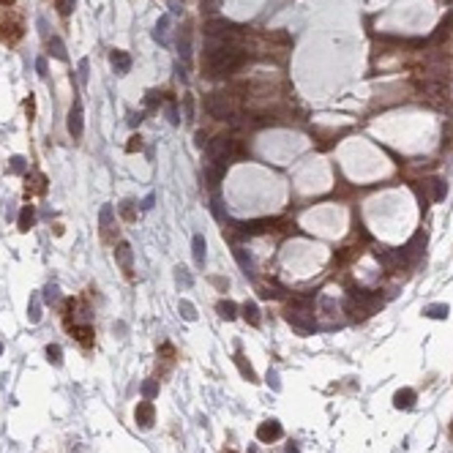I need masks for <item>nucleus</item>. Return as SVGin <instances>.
Returning a JSON list of instances; mask_svg holds the SVG:
<instances>
[{
  "instance_id": "obj_46",
  "label": "nucleus",
  "mask_w": 453,
  "mask_h": 453,
  "mask_svg": "<svg viewBox=\"0 0 453 453\" xmlns=\"http://www.w3.org/2000/svg\"><path fill=\"white\" fill-rule=\"evenodd\" d=\"M284 453H301V451H298V445H295V442H289V448H287Z\"/></svg>"
},
{
  "instance_id": "obj_21",
  "label": "nucleus",
  "mask_w": 453,
  "mask_h": 453,
  "mask_svg": "<svg viewBox=\"0 0 453 453\" xmlns=\"http://www.w3.org/2000/svg\"><path fill=\"white\" fill-rule=\"evenodd\" d=\"M224 178V167H208L205 170V180H208V186H213V189H216V186H219V180Z\"/></svg>"
},
{
  "instance_id": "obj_26",
  "label": "nucleus",
  "mask_w": 453,
  "mask_h": 453,
  "mask_svg": "<svg viewBox=\"0 0 453 453\" xmlns=\"http://www.w3.org/2000/svg\"><path fill=\"white\" fill-rule=\"evenodd\" d=\"M451 25H453V17H448V19L437 28V33L432 36V41H442V38H448V33H451Z\"/></svg>"
},
{
  "instance_id": "obj_16",
  "label": "nucleus",
  "mask_w": 453,
  "mask_h": 453,
  "mask_svg": "<svg viewBox=\"0 0 453 453\" xmlns=\"http://www.w3.org/2000/svg\"><path fill=\"white\" fill-rule=\"evenodd\" d=\"M423 314L429 317V320H445L448 314H451V309H448L445 303H432V306H426Z\"/></svg>"
},
{
  "instance_id": "obj_4",
  "label": "nucleus",
  "mask_w": 453,
  "mask_h": 453,
  "mask_svg": "<svg viewBox=\"0 0 453 453\" xmlns=\"http://www.w3.org/2000/svg\"><path fill=\"white\" fill-rule=\"evenodd\" d=\"M205 110L210 112L213 117H219V120H226L229 117V101H226L224 93H210L205 101Z\"/></svg>"
},
{
  "instance_id": "obj_50",
  "label": "nucleus",
  "mask_w": 453,
  "mask_h": 453,
  "mask_svg": "<svg viewBox=\"0 0 453 453\" xmlns=\"http://www.w3.org/2000/svg\"><path fill=\"white\" fill-rule=\"evenodd\" d=\"M451 434H453V429H451Z\"/></svg>"
},
{
  "instance_id": "obj_49",
  "label": "nucleus",
  "mask_w": 453,
  "mask_h": 453,
  "mask_svg": "<svg viewBox=\"0 0 453 453\" xmlns=\"http://www.w3.org/2000/svg\"><path fill=\"white\" fill-rule=\"evenodd\" d=\"M0 352H3V344H0Z\"/></svg>"
},
{
  "instance_id": "obj_11",
  "label": "nucleus",
  "mask_w": 453,
  "mask_h": 453,
  "mask_svg": "<svg viewBox=\"0 0 453 453\" xmlns=\"http://www.w3.org/2000/svg\"><path fill=\"white\" fill-rule=\"evenodd\" d=\"M115 260H117V265L123 270H131V262H134V251H131V246L129 243H117V248H115Z\"/></svg>"
},
{
  "instance_id": "obj_40",
  "label": "nucleus",
  "mask_w": 453,
  "mask_h": 453,
  "mask_svg": "<svg viewBox=\"0 0 453 453\" xmlns=\"http://www.w3.org/2000/svg\"><path fill=\"white\" fill-rule=\"evenodd\" d=\"M167 117H170V123H172V126H178V123H180V117H178V112H175V107H172V104L167 107Z\"/></svg>"
},
{
  "instance_id": "obj_5",
  "label": "nucleus",
  "mask_w": 453,
  "mask_h": 453,
  "mask_svg": "<svg viewBox=\"0 0 453 453\" xmlns=\"http://www.w3.org/2000/svg\"><path fill=\"white\" fill-rule=\"evenodd\" d=\"M287 322L298 330V333H311L317 328L314 314H298V311H287Z\"/></svg>"
},
{
  "instance_id": "obj_41",
  "label": "nucleus",
  "mask_w": 453,
  "mask_h": 453,
  "mask_svg": "<svg viewBox=\"0 0 453 453\" xmlns=\"http://www.w3.org/2000/svg\"><path fill=\"white\" fill-rule=\"evenodd\" d=\"M36 71H38L41 76H47V60H44V57H38V60H36Z\"/></svg>"
},
{
  "instance_id": "obj_23",
  "label": "nucleus",
  "mask_w": 453,
  "mask_h": 453,
  "mask_svg": "<svg viewBox=\"0 0 453 453\" xmlns=\"http://www.w3.org/2000/svg\"><path fill=\"white\" fill-rule=\"evenodd\" d=\"M232 251H235V260L241 262V268H243V273H251V257L246 254V248H243V246H235Z\"/></svg>"
},
{
  "instance_id": "obj_18",
  "label": "nucleus",
  "mask_w": 453,
  "mask_h": 453,
  "mask_svg": "<svg viewBox=\"0 0 453 453\" xmlns=\"http://www.w3.org/2000/svg\"><path fill=\"white\" fill-rule=\"evenodd\" d=\"M241 311H243V320H246L248 325H260V309H257V303L246 301Z\"/></svg>"
},
{
  "instance_id": "obj_28",
  "label": "nucleus",
  "mask_w": 453,
  "mask_h": 453,
  "mask_svg": "<svg viewBox=\"0 0 453 453\" xmlns=\"http://www.w3.org/2000/svg\"><path fill=\"white\" fill-rule=\"evenodd\" d=\"M180 314H183V320L194 322V320H197V309H194V303H189V301H180Z\"/></svg>"
},
{
  "instance_id": "obj_36",
  "label": "nucleus",
  "mask_w": 453,
  "mask_h": 453,
  "mask_svg": "<svg viewBox=\"0 0 453 453\" xmlns=\"http://www.w3.org/2000/svg\"><path fill=\"white\" fill-rule=\"evenodd\" d=\"M71 8H74V0H57V11H60L63 17H69Z\"/></svg>"
},
{
  "instance_id": "obj_42",
  "label": "nucleus",
  "mask_w": 453,
  "mask_h": 453,
  "mask_svg": "<svg viewBox=\"0 0 453 453\" xmlns=\"http://www.w3.org/2000/svg\"><path fill=\"white\" fill-rule=\"evenodd\" d=\"M210 282L216 284V287H219V289H226V287H229V282H226V279H219V276H213Z\"/></svg>"
},
{
  "instance_id": "obj_29",
  "label": "nucleus",
  "mask_w": 453,
  "mask_h": 453,
  "mask_svg": "<svg viewBox=\"0 0 453 453\" xmlns=\"http://www.w3.org/2000/svg\"><path fill=\"white\" fill-rule=\"evenodd\" d=\"M47 358H49V363L60 366V363H63V352H60V347H57V344H49V347H47Z\"/></svg>"
},
{
  "instance_id": "obj_17",
  "label": "nucleus",
  "mask_w": 453,
  "mask_h": 453,
  "mask_svg": "<svg viewBox=\"0 0 453 453\" xmlns=\"http://www.w3.org/2000/svg\"><path fill=\"white\" fill-rule=\"evenodd\" d=\"M235 366H238V369H241V374L243 377L248 379V382H257V371L251 369V363H248L246 358L241 355V352H238V355H235Z\"/></svg>"
},
{
  "instance_id": "obj_2",
  "label": "nucleus",
  "mask_w": 453,
  "mask_h": 453,
  "mask_svg": "<svg viewBox=\"0 0 453 453\" xmlns=\"http://www.w3.org/2000/svg\"><path fill=\"white\" fill-rule=\"evenodd\" d=\"M208 158L213 167H226L235 158V139L232 137H216L208 142Z\"/></svg>"
},
{
  "instance_id": "obj_47",
  "label": "nucleus",
  "mask_w": 453,
  "mask_h": 453,
  "mask_svg": "<svg viewBox=\"0 0 453 453\" xmlns=\"http://www.w3.org/2000/svg\"><path fill=\"white\" fill-rule=\"evenodd\" d=\"M3 3H14V0H3Z\"/></svg>"
},
{
  "instance_id": "obj_33",
  "label": "nucleus",
  "mask_w": 453,
  "mask_h": 453,
  "mask_svg": "<svg viewBox=\"0 0 453 453\" xmlns=\"http://www.w3.org/2000/svg\"><path fill=\"white\" fill-rule=\"evenodd\" d=\"M74 333H76V339H79L85 347L90 344V336H93V330H90V328H74Z\"/></svg>"
},
{
  "instance_id": "obj_24",
  "label": "nucleus",
  "mask_w": 453,
  "mask_h": 453,
  "mask_svg": "<svg viewBox=\"0 0 453 453\" xmlns=\"http://www.w3.org/2000/svg\"><path fill=\"white\" fill-rule=\"evenodd\" d=\"M167 30H170V17H161V19H158V25H156L153 38H156V41H161V44H167Z\"/></svg>"
},
{
  "instance_id": "obj_43",
  "label": "nucleus",
  "mask_w": 453,
  "mask_h": 453,
  "mask_svg": "<svg viewBox=\"0 0 453 453\" xmlns=\"http://www.w3.org/2000/svg\"><path fill=\"white\" fill-rule=\"evenodd\" d=\"M153 202H156V197H153V194H148V197H145V202H142V210H151Z\"/></svg>"
},
{
  "instance_id": "obj_22",
  "label": "nucleus",
  "mask_w": 453,
  "mask_h": 453,
  "mask_svg": "<svg viewBox=\"0 0 453 453\" xmlns=\"http://www.w3.org/2000/svg\"><path fill=\"white\" fill-rule=\"evenodd\" d=\"M178 47H180V55H183V60H189V57H191V38H189V30H180Z\"/></svg>"
},
{
  "instance_id": "obj_32",
  "label": "nucleus",
  "mask_w": 453,
  "mask_h": 453,
  "mask_svg": "<svg viewBox=\"0 0 453 453\" xmlns=\"http://www.w3.org/2000/svg\"><path fill=\"white\" fill-rule=\"evenodd\" d=\"M101 226H104V232L112 226V208L110 205H104L101 208Z\"/></svg>"
},
{
  "instance_id": "obj_9",
  "label": "nucleus",
  "mask_w": 453,
  "mask_h": 453,
  "mask_svg": "<svg viewBox=\"0 0 453 453\" xmlns=\"http://www.w3.org/2000/svg\"><path fill=\"white\" fill-rule=\"evenodd\" d=\"M191 251H194V265H197V268H205V257H208L205 235H194V241H191Z\"/></svg>"
},
{
  "instance_id": "obj_34",
  "label": "nucleus",
  "mask_w": 453,
  "mask_h": 453,
  "mask_svg": "<svg viewBox=\"0 0 453 453\" xmlns=\"http://www.w3.org/2000/svg\"><path fill=\"white\" fill-rule=\"evenodd\" d=\"M156 391H158L156 379H148V382L142 385V393H145V396H148V398H153V396H156Z\"/></svg>"
},
{
  "instance_id": "obj_37",
  "label": "nucleus",
  "mask_w": 453,
  "mask_h": 453,
  "mask_svg": "<svg viewBox=\"0 0 453 453\" xmlns=\"http://www.w3.org/2000/svg\"><path fill=\"white\" fill-rule=\"evenodd\" d=\"M126 151H129V153H137V151H142V137H131V142L126 145Z\"/></svg>"
},
{
  "instance_id": "obj_48",
  "label": "nucleus",
  "mask_w": 453,
  "mask_h": 453,
  "mask_svg": "<svg viewBox=\"0 0 453 453\" xmlns=\"http://www.w3.org/2000/svg\"><path fill=\"white\" fill-rule=\"evenodd\" d=\"M224 453H235V451H224Z\"/></svg>"
},
{
  "instance_id": "obj_6",
  "label": "nucleus",
  "mask_w": 453,
  "mask_h": 453,
  "mask_svg": "<svg viewBox=\"0 0 453 453\" xmlns=\"http://www.w3.org/2000/svg\"><path fill=\"white\" fill-rule=\"evenodd\" d=\"M282 437V423L279 420H265V423H260V429H257V439L260 442H273V439Z\"/></svg>"
},
{
  "instance_id": "obj_10",
  "label": "nucleus",
  "mask_w": 453,
  "mask_h": 453,
  "mask_svg": "<svg viewBox=\"0 0 453 453\" xmlns=\"http://www.w3.org/2000/svg\"><path fill=\"white\" fill-rule=\"evenodd\" d=\"M415 398H418V393L412 391V388H401V391L393 396V407H396V410H410V407L415 404Z\"/></svg>"
},
{
  "instance_id": "obj_20",
  "label": "nucleus",
  "mask_w": 453,
  "mask_h": 453,
  "mask_svg": "<svg viewBox=\"0 0 453 453\" xmlns=\"http://www.w3.org/2000/svg\"><path fill=\"white\" fill-rule=\"evenodd\" d=\"M216 311H219V314L224 317V320H235V317H238V306H235L232 301H219Z\"/></svg>"
},
{
  "instance_id": "obj_1",
  "label": "nucleus",
  "mask_w": 453,
  "mask_h": 453,
  "mask_svg": "<svg viewBox=\"0 0 453 453\" xmlns=\"http://www.w3.org/2000/svg\"><path fill=\"white\" fill-rule=\"evenodd\" d=\"M246 55H243L238 47H226V44H210L205 60H202V69L208 76H229L243 66Z\"/></svg>"
},
{
  "instance_id": "obj_13",
  "label": "nucleus",
  "mask_w": 453,
  "mask_h": 453,
  "mask_svg": "<svg viewBox=\"0 0 453 453\" xmlns=\"http://www.w3.org/2000/svg\"><path fill=\"white\" fill-rule=\"evenodd\" d=\"M426 189H429V199H434V202H439V199H445V194H448V186H445V180H439V178H432L429 183H426Z\"/></svg>"
},
{
  "instance_id": "obj_30",
  "label": "nucleus",
  "mask_w": 453,
  "mask_h": 453,
  "mask_svg": "<svg viewBox=\"0 0 453 453\" xmlns=\"http://www.w3.org/2000/svg\"><path fill=\"white\" fill-rule=\"evenodd\" d=\"M44 301L47 303H57L60 301V289H57L55 284H47V287H44Z\"/></svg>"
},
{
  "instance_id": "obj_27",
  "label": "nucleus",
  "mask_w": 453,
  "mask_h": 453,
  "mask_svg": "<svg viewBox=\"0 0 453 453\" xmlns=\"http://www.w3.org/2000/svg\"><path fill=\"white\" fill-rule=\"evenodd\" d=\"M8 170L14 172V175H25V172H28V161H25L22 156H14L11 158V164H8Z\"/></svg>"
},
{
  "instance_id": "obj_8",
  "label": "nucleus",
  "mask_w": 453,
  "mask_h": 453,
  "mask_svg": "<svg viewBox=\"0 0 453 453\" xmlns=\"http://www.w3.org/2000/svg\"><path fill=\"white\" fill-rule=\"evenodd\" d=\"M69 134L74 139L82 137V104L79 101H74V107H71V112H69Z\"/></svg>"
},
{
  "instance_id": "obj_38",
  "label": "nucleus",
  "mask_w": 453,
  "mask_h": 453,
  "mask_svg": "<svg viewBox=\"0 0 453 453\" xmlns=\"http://www.w3.org/2000/svg\"><path fill=\"white\" fill-rule=\"evenodd\" d=\"M88 66H90V63H88V57H85V60H79V82H88Z\"/></svg>"
},
{
  "instance_id": "obj_19",
  "label": "nucleus",
  "mask_w": 453,
  "mask_h": 453,
  "mask_svg": "<svg viewBox=\"0 0 453 453\" xmlns=\"http://www.w3.org/2000/svg\"><path fill=\"white\" fill-rule=\"evenodd\" d=\"M28 320L30 322H38L41 320V301H38V295H30V303H28Z\"/></svg>"
},
{
  "instance_id": "obj_25",
  "label": "nucleus",
  "mask_w": 453,
  "mask_h": 453,
  "mask_svg": "<svg viewBox=\"0 0 453 453\" xmlns=\"http://www.w3.org/2000/svg\"><path fill=\"white\" fill-rule=\"evenodd\" d=\"M175 282L183 284V287H191L194 279H191V273H189V270H186L183 265H178V268H175Z\"/></svg>"
},
{
  "instance_id": "obj_7",
  "label": "nucleus",
  "mask_w": 453,
  "mask_h": 453,
  "mask_svg": "<svg viewBox=\"0 0 453 453\" xmlns=\"http://www.w3.org/2000/svg\"><path fill=\"white\" fill-rule=\"evenodd\" d=\"M134 418H137V423L142 426V429H151L153 420H156V410H153L151 401H139L137 410H134Z\"/></svg>"
},
{
  "instance_id": "obj_31",
  "label": "nucleus",
  "mask_w": 453,
  "mask_h": 453,
  "mask_svg": "<svg viewBox=\"0 0 453 453\" xmlns=\"http://www.w3.org/2000/svg\"><path fill=\"white\" fill-rule=\"evenodd\" d=\"M183 110H186V120H194V96L191 93L183 96Z\"/></svg>"
},
{
  "instance_id": "obj_39",
  "label": "nucleus",
  "mask_w": 453,
  "mask_h": 453,
  "mask_svg": "<svg viewBox=\"0 0 453 453\" xmlns=\"http://www.w3.org/2000/svg\"><path fill=\"white\" fill-rule=\"evenodd\" d=\"M268 385L273 391H282V382H279V374H276V371H268Z\"/></svg>"
},
{
  "instance_id": "obj_12",
  "label": "nucleus",
  "mask_w": 453,
  "mask_h": 453,
  "mask_svg": "<svg viewBox=\"0 0 453 453\" xmlns=\"http://www.w3.org/2000/svg\"><path fill=\"white\" fill-rule=\"evenodd\" d=\"M112 69H115V74H129V71H131V57H129V52H123V49H115V52H112Z\"/></svg>"
},
{
  "instance_id": "obj_3",
  "label": "nucleus",
  "mask_w": 453,
  "mask_h": 453,
  "mask_svg": "<svg viewBox=\"0 0 453 453\" xmlns=\"http://www.w3.org/2000/svg\"><path fill=\"white\" fill-rule=\"evenodd\" d=\"M423 248H426V232H415V235H412V241L401 248V254H404L407 265H415V262L423 257Z\"/></svg>"
},
{
  "instance_id": "obj_35",
  "label": "nucleus",
  "mask_w": 453,
  "mask_h": 453,
  "mask_svg": "<svg viewBox=\"0 0 453 453\" xmlns=\"http://www.w3.org/2000/svg\"><path fill=\"white\" fill-rule=\"evenodd\" d=\"M131 205H134V202H123V208H120V213H123L126 221H134V219H137V213H134V208H131Z\"/></svg>"
},
{
  "instance_id": "obj_45",
  "label": "nucleus",
  "mask_w": 453,
  "mask_h": 453,
  "mask_svg": "<svg viewBox=\"0 0 453 453\" xmlns=\"http://www.w3.org/2000/svg\"><path fill=\"white\" fill-rule=\"evenodd\" d=\"M139 120H142V115H131V117H129V123H131V126H137Z\"/></svg>"
},
{
  "instance_id": "obj_44",
  "label": "nucleus",
  "mask_w": 453,
  "mask_h": 453,
  "mask_svg": "<svg viewBox=\"0 0 453 453\" xmlns=\"http://www.w3.org/2000/svg\"><path fill=\"white\" fill-rule=\"evenodd\" d=\"M205 131H197V145H199V148H205Z\"/></svg>"
},
{
  "instance_id": "obj_14",
  "label": "nucleus",
  "mask_w": 453,
  "mask_h": 453,
  "mask_svg": "<svg viewBox=\"0 0 453 453\" xmlns=\"http://www.w3.org/2000/svg\"><path fill=\"white\" fill-rule=\"evenodd\" d=\"M33 224H36V210H33V205H25L19 210V221H17V226H19V232H28Z\"/></svg>"
},
{
  "instance_id": "obj_15",
  "label": "nucleus",
  "mask_w": 453,
  "mask_h": 453,
  "mask_svg": "<svg viewBox=\"0 0 453 453\" xmlns=\"http://www.w3.org/2000/svg\"><path fill=\"white\" fill-rule=\"evenodd\" d=\"M47 47H49V55L52 57H57V60H69V52H66V44L57 38V36H52L47 41Z\"/></svg>"
}]
</instances>
